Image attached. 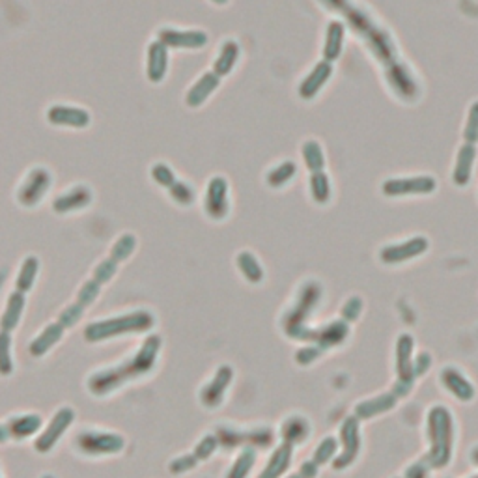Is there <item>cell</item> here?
<instances>
[{"mask_svg":"<svg viewBox=\"0 0 478 478\" xmlns=\"http://www.w3.org/2000/svg\"><path fill=\"white\" fill-rule=\"evenodd\" d=\"M161 350V338L157 334L149 336L146 340L142 348H140L133 357H129L127 360H124L120 366H114V368H105V370H99L88 380V389L92 394L103 396L107 392L118 389L120 385H124L125 381L133 380V377H139V375L148 374L152 368H154L155 360H157V355Z\"/></svg>","mask_w":478,"mask_h":478,"instance_id":"cell-1","label":"cell"},{"mask_svg":"<svg viewBox=\"0 0 478 478\" xmlns=\"http://www.w3.org/2000/svg\"><path fill=\"white\" fill-rule=\"evenodd\" d=\"M154 324L155 319L152 314L146 312V310H137V312L122 314V316L93 321L84 329V338L88 342H99V340L118 336V334L142 333V331L152 329Z\"/></svg>","mask_w":478,"mask_h":478,"instance_id":"cell-2","label":"cell"},{"mask_svg":"<svg viewBox=\"0 0 478 478\" xmlns=\"http://www.w3.org/2000/svg\"><path fill=\"white\" fill-rule=\"evenodd\" d=\"M81 453L101 456V454H118L125 447V439L110 432H81L75 439Z\"/></svg>","mask_w":478,"mask_h":478,"instance_id":"cell-3","label":"cell"},{"mask_svg":"<svg viewBox=\"0 0 478 478\" xmlns=\"http://www.w3.org/2000/svg\"><path fill=\"white\" fill-rule=\"evenodd\" d=\"M73 421H75V411L72 407H62L58 409L57 415L52 416V421L49 422V426L43 430V433L36 439L34 447H36L38 453H49L55 445L58 443V439L62 437V433L66 432L67 428L72 426Z\"/></svg>","mask_w":478,"mask_h":478,"instance_id":"cell-4","label":"cell"},{"mask_svg":"<svg viewBox=\"0 0 478 478\" xmlns=\"http://www.w3.org/2000/svg\"><path fill=\"white\" fill-rule=\"evenodd\" d=\"M437 183L432 176H413V178H392L383 183V193L387 196L404 195H428L436 190Z\"/></svg>","mask_w":478,"mask_h":478,"instance_id":"cell-5","label":"cell"},{"mask_svg":"<svg viewBox=\"0 0 478 478\" xmlns=\"http://www.w3.org/2000/svg\"><path fill=\"white\" fill-rule=\"evenodd\" d=\"M232 380H234V370H232L230 366H221V368L215 372V375H213V380L202 389L200 392L202 404L206 407L221 406L222 398H224V392H227Z\"/></svg>","mask_w":478,"mask_h":478,"instance_id":"cell-6","label":"cell"},{"mask_svg":"<svg viewBox=\"0 0 478 478\" xmlns=\"http://www.w3.org/2000/svg\"><path fill=\"white\" fill-rule=\"evenodd\" d=\"M227 181L222 178H213L207 189L206 210L211 219H224L228 213V198H227Z\"/></svg>","mask_w":478,"mask_h":478,"instance_id":"cell-7","label":"cell"},{"mask_svg":"<svg viewBox=\"0 0 478 478\" xmlns=\"http://www.w3.org/2000/svg\"><path fill=\"white\" fill-rule=\"evenodd\" d=\"M331 75H333V64L325 62V60L316 64L312 72L307 75V79L299 86V96L303 99H312L314 96H318V92L325 86Z\"/></svg>","mask_w":478,"mask_h":478,"instance_id":"cell-8","label":"cell"},{"mask_svg":"<svg viewBox=\"0 0 478 478\" xmlns=\"http://www.w3.org/2000/svg\"><path fill=\"white\" fill-rule=\"evenodd\" d=\"M64 327L60 321H55V324H49L42 333L38 334L36 338L30 342V355L32 357H43L47 351L51 350L52 346L58 344L64 336Z\"/></svg>","mask_w":478,"mask_h":478,"instance_id":"cell-9","label":"cell"},{"mask_svg":"<svg viewBox=\"0 0 478 478\" xmlns=\"http://www.w3.org/2000/svg\"><path fill=\"white\" fill-rule=\"evenodd\" d=\"M474 159H477V146L465 142L457 152L456 166H454V183L456 186H467L469 180H471V172H473Z\"/></svg>","mask_w":478,"mask_h":478,"instance_id":"cell-10","label":"cell"},{"mask_svg":"<svg viewBox=\"0 0 478 478\" xmlns=\"http://www.w3.org/2000/svg\"><path fill=\"white\" fill-rule=\"evenodd\" d=\"M25 293L23 292H13L8 299V303H6L4 314H2V318H0V329L2 331H11L16 329L19 321H21V314L25 310Z\"/></svg>","mask_w":478,"mask_h":478,"instance_id":"cell-11","label":"cell"},{"mask_svg":"<svg viewBox=\"0 0 478 478\" xmlns=\"http://www.w3.org/2000/svg\"><path fill=\"white\" fill-rule=\"evenodd\" d=\"M342 45H344V25L338 21H331L327 25V34H325V62L333 64L334 60H338L340 55H342Z\"/></svg>","mask_w":478,"mask_h":478,"instance_id":"cell-12","label":"cell"},{"mask_svg":"<svg viewBox=\"0 0 478 478\" xmlns=\"http://www.w3.org/2000/svg\"><path fill=\"white\" fill-rule=\"evenodd\" d=\"M47 186H49V176H47L43 170H34V174L28 178L26 186L23 187L21 193H19V200H21L23 204H26V206L36 204V202L42 200Z\"/></svg>","mask_w":478,"mask_h":478,"instance_id":"cell-13","label":"cell"},{"mask_svg":"<svg viewBox=\"0 0 478 478\" xmlns=\"http://www.w3.org/2000/svg\"><path fill=\"white\" fill-rule=\"evenodd\" d=\"M8 432L11 437L23 439V437H30L42 428V416L40 415H16L8 419Z\"/></svg>","mask_w":478,"mask_h":478,"instance_id":"cell-14","label":"cell"},{"mask_svg":"<svg viewBox=\"0 0 478 478\" xmlns=\"http://www.w3.org/2000/svg\"><path fill=\"white\" fill-rule=\"evenodd\" d=\"M426 249V241L422 237H415L411 241H407L406 245H398V247H391L383 251V260L385 262H400L406 258L416 256Z\"/></svg>","mask_w":478,"mask_h":478,"instance_id":"cell-15","label":"cell"},{"mask_svg":"<svg viewBox=\"0 0 478 478\" xmlns=\"http://www.w3.org/2000/svg\"><path fill=\"white\" fill-rule=\"evenodd\" d=\"M49 120L52 124H64V125H75V127H83L88 124V114L79 108H66L57 107L49 110Z\"/></svg>","mask_w":478,"mask_h":478,"instance_id":"cell-16","label":"cell"},{"mask_svg":"<svg viewBox=\"0 0 478 478\" xmlns=\"http://www.w3.org/2000/svg\"><path fill=\"white\" fill-rule=\"evenodd\" d=\"M161 40L174 47H200L206 43V34L202 32H161Z\"/></svg>","mask_w":478,"mask_h":478,"instance_id":"cell-17","label":"cell"},{"mask_svg":"<svg viewBox=\"0 0 478 478\" xmlns=\"http://www.w3.org/2000/svg\"><path fill=\"white\" fill-rule=\"evenodd\" d=\"M90 202V193L83 187H77L75 190H69V193H64L57 202H55V210L58 213H64V211H73L79 210V207H84Z\"/></svg>","mask_w":478,"mask_h":478,"instance_id":"cell-18","label":"cell"},{"mask_svg":"<svg viewBox=\"0 0 478 478\" xmlns=\"http://www.w3.org/2000/svg\"><path fill=\"white\" fill-rule=\"evenodd\" d=\"M166 69V52L163 43H152L149 47V62H148V75L152 81H161Z\"/></svg>","mask_w":478,"mask_h":478,"instance_id":"cell-19","label":"cell"},{"mask_svg":"<svg viewBox=\"0 0 478 478\" xmlns=\"http://www.w3.org/2000/svg\"><path fill=\"white\" fill-rule=\"evenodd\" d=\"M254 462H256V450L251 447L243 448L241 454L236 457V462L232 463V467L228 469L227 478H247L252 467H254Z\"/></svg>","mask_w":478,"mask_h":478,"instance_id":"cell-20","label":"cell"},{"mask_svg":"<svg viewBox=\"0 0 478 478\" xmlns=\"http://www.w3.org/2000/svg\"><path fill=\"white\" fill-rule=\"evenodd\" d=\"M217 84H219V77L213 75V73H207L206 77H202L200 81H198V84H196V86L189 92V96H187V101H189L190 107H198V105L213 92V88H215Z\"/></svg>","mask_w":478,"mask_h":478,"instance_id":"cell-21","label":"cell"},{"mask_svg":"<svg viewBox=\"0 0 478 478\" xmlns=\"http://www.w3.org/2000/svg\"><path fill=\"white\" fill-rule=\"evenodd\" d=\"M303 157L310 172H324L325 155L321 146H319V142H316V140H307L303 144Z\"/></svg>","mask_w":478,"mask_h":478,"instance_id":"cell-22","label":"cell"},{"mask_svg":"<svg viewBox=\"0 0 478 478\" xmlns=\"http://www.w3.org/2000/svg\"><path fill=\"white\" fill-rule=\"evenodd\" d=\"M237 268L241 269L243 277L251 280V283H260L263 277L262 266L258 263V260L252 256L251 252H241L239 256H237Z\"/></svg>","mask_w":478,"mask_h":478,"instance_id":"cell-23","label":"cell"},{"mask_svg":"<svg viewBox=\"0 0 478 478\" xmlns=\"http://www.w3.org/2000/svg\"><path fill=\"white\" fill-rule=\"evenodd\" d=\"M38 269H40V262H38L36 258H26L25 263L21 266V271H19V277H17V290L19 292L26 293L32 288V284L36 280Z\"/></svg>","mask_w":478,"mask_h":478,"instance_id":"cell-24","label":"cell"},{"mask_svg":"<svg viewBox=\"0 0 478 478\" xmlns=\"http://www.w3.org/2000/svg\"><path fill=\"white\" fill-rule=\"evenodd\" d=\"M310 190H312L314 200L325 204L331 196V181L325 172H312L310 176Z\"/></svg>","mask_w":478,"mask_h":478,"instance_id":"cell-25","label":"cell"},{"mask_svg":"<svg viewBox=\"0 0 478 478\" xmlns=\"http://www.w3.org/2000/svg\"><path fill=\"white\" fill-rule=\"evenodd\" d=\"M135 247H137V239H135L133 234H124L118 241L114 243V247L110 249V258L118 263L124 262L133 254Z\"/></svg>","mask_w":478,"mask_h":478,"instance_id":"cell-26","label":"cell"},{"mask_svg":"<svg viewBox=\"0 0 478 478\" xmlns=\"http://www.w3.org/2000/svg\"><path fill=\"white\" fill-rule=\"evenodd\" d=\"M13 372L11 359V334L0 331V375H10Z\"/></svg>","mask_w":478,"mask_h":478,"instance_id":"cell-27","label":"cell"},{"mask_svg":"<svg viewBox=\"0 0 478 478\" xmlns=\"http://www.w3.org/2000/svg\"><path fill=\"white\" fill-rule=\"evenodd\" d=\"M288 460H290V450L286 447H283L280 450H277V453L273 454V457L269 460L266 471H263V473L258 478H277L278 474L283 473L284 469H286Z\"/></svg>","mask_w":478,"mask_h":478,"instance_id":"cell-28","label":"cell"},{"mask_svg":"<svg viewBox=\"0 0 478 478\" xmlns=\"http://www.w3.org/2000/svg\"><path fill=\"white\" fill-rule=\"evenodd\" d=\"M237 60V45L234 42H228L224 43V47H222L221 51V57H219V60L215 62V69H217V75H224V73H228L234 67V64H236Z\"/></svg>","mask_w":478,"mask_h":478,"instance_id":"cell-29","label":"cell"},{"mask_svg":"<svg viewBox=\"0 0 478 478\" xmlns=\"http://www.w3.org/2000/svg\"><path fill=\"white\" fill-rule=\"evenodd\" d=\"M293 174H295V165H293L292 161H286V163L278 165L277 169L273 170L271 174L268 176V180L273 187H280L283 183H286Z\"/></svg>","mask_w":478,"mask_h":478,"instance_id":"cell-30","label":"cell"},{"mask_svg":"<svg viewBox=\"0 0 478 478\" xmlns=\"http://www.w3.org/2000/svg\"><path fill=\"white\" fill-rule=\"evenodd\" d=\"M463 139L469 144H477L478 142V101H474L469 108V118L465 131H463Z\"/></svg>","mask_w":478,"mask_h":478,"instance_id":"cell-31","label":"cell"},{"mask_svg":"<svg viewBox=\"0 0 478 478\" xmlns=\"http://www.w3.org/2000/svg\"><path fill=\"white\" fill-rule=\"evenodd\" d=\"M99 290H101V284H99L96 278L88 280L86 284H83V288L79 290L77 303L83 305L84 309H86V307H90V305L96 301V297L99 295Z\"/></svg>","mask_w":478,"mask_h":478,"instance_id":"cell-32","label":"cell"},{"mask_svg":"<svg viewBox=\"0 0 478 478\" xmlns=\"http://www.w3.org/2000/svg\"><path fill=\"white\" fill-rule=\"evenodd\" d=\"M217 447H219V439H217V436L210 433V436L202 437L200 441L196 443L195 453H193V454H195L198 460H207L211 454L215 453Z\"/></svg>","mask_w":478,"mask_h":478,"instance_id":"cell-33","label":"cell"},{"mask_svg":"<svg viewBox=\"0 0 478 478\" xmlns=\"http://www.w3.org/2000/svg\"><path fill=\"white\" fill-rule=\"evenodd\" d=\"M83 312H84L83 305L73 303V305H69L67 309L62 310V314H60L58 321H60V324H62L66 329H69V327H73V325L79 324V319L83 318Z\"/></svg>","mask_w":478,"mask_h":478,"instance_id":"cell-34","label":"cell"},{"mask_svg":"<svg viewBox=\"0 0 478 478\" xmlns=\"http://www.w3.org/2000/svg\"><path fill=\"white\" fill-rule=\"evenodd\" d=\"M116 268H118V262H114L113 258L103 260V262L99 263L98 268L93 269V278H96L99 284L108 283V280L116 275Z\"/></svg>","mask_w":478,"mask_h":478,"instance_id":"cell-35","label":"cell"},{"mask_svg":"<svg viewBox=\"0 0 478 478\" xmlns=\"http://www.w3.org/2000/svg\"><path fill=\"white\" fill-rule=\"evenodd\" d=\"M196 463H198V457L195 454H183V456L172 460L169 469L172 473H186V471H190L193 467H196Z\"/></svg>","mask_w":478,"mask_h":478,"instance_id":"cell-36","label":"cell"},{"mask_svg":"<svg viewBox=\"0 0 478 478\" xmlns=\"http://www.w3.org/2000/svg\"><path fill=\"white\" fill-rule=\"evenodd\" d=\"M170 193H172V196H174L180 204H190L193 198H195L190 187H187L186 183H174V186L170 187Z\"/></svg>","mask_w":478,"mask_h":478,"instance_id":"cell-37","label":"cell"},{"mask_svg":"<svg viewBox=\"0 0 478 478\" xmlns=\"http://www.w3.org/2000/svg\"><path fill=\"white\" fill-rule=\"evenodd\" d=\"M154 178H155V181H157V183H161V186L172 187L176 183L174 174H172V172H170V170L166 169L165 165H157V166H155V169H154Z\"/></svg>","mask_w":478,"mask_h":478,"instance_id":"cell-38","label":"cell"},{"mask_svg":"<svg viewBox=\"0 0 478 478\" xmlns=\"http://www.w3.org/2000/svg\"><path fill=\"white\" fill-rule=\"evenodd\" d=\"M10 437L11 436H10V432H8V428L0 424V443H6Z\"/></svg>","mask_w":478,"mask_h":478,"instance_id":"cell-39","label":"cell"},{"mask_svg":"<svg viewBox=\"0 0 478 478\" xmlns=\"http://www.w3.org/2000/svg\"><path fill=\"white\" fill-rule=\"evenodd\" d=\"M292 478H299V477H292Z\"/></svg>","mask_w":478,"mask_h":478,"instance_id":"cell-40","label":"cell"}]
</instances>
